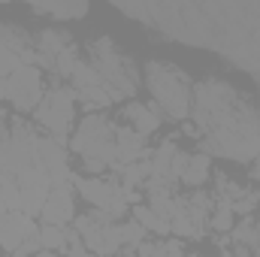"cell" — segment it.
Returning <instances> with one entry per match:
<instances>
[{"label":"cell","mask_w":260,"mask_h":257,"mask_svg":"<svg viewBox=\"0 0 260 257\" xmlns=\"http://www.w3.org/2000/svg\"><path fill=\"white\" fill-rule=\"evenodd\" d=\"M145 82H148V91L154 94L160 112H167L176 121L188 118L194 94H191V79L182 67L167 64V61H148L145 64Z\"/></svg>","instance_id":"1"},{"label":"cell","mask_w":260,"mask_h":257,"mask_svg":"<svg viewBox=\"0 0 260 257\" xmlns=\"http://www.w3.org/2000/svg\"><path fill=\"white\" fill-rule=\"evenodd\" d=\"M115 130L103 115H85L70 139V148L85 157V164H100L112 167L118 164V148H115Z\"/></svg>","instance_id":"2"},{"label":"cell","mask_w":260,"mask_h":257,"mask_svg":"<svg viewBox=\"0 0 260 257\" xmlns=\"http://www.w3.org/2000/svg\"><path fill=\"white\" fill-rule=\"evenodd\" d=\"M91 58H94L97 73L103 76V82L112 88L115 100L136 94V64L115 49V43L109 37L91 40Z\"/></svg>","instance_id":"3"},{"label":"cell","mask_w":260,"mask_h":257,"mask_svg":"<svg viewBox=\"0 0 260 257\" xmlns=\"http://www.w3.org/2000/svg\"><path fill=\"white\" fill-rule=\"evenodd\" d=\"M73 91L70 88H61L55 82V88L43 97V103L37 106V121L49 130L58 142H64L70 127H73Z\"/></svg>","instance_id":"4"},{"label":"cell","mask_w":260,"mask_h":257,"mask_svg":"<svg viewBox=\"0 0 260 257\" xmlns=\"http://www.w3.org/2000/svg\"><path fill=\"white\" fill-rule=\"evenodd\" d=\"M43 73L34 64H21L9 73V103L18 112H34L43 103Z\"/></svg>","instance_id":"5"},{"label":"cell","mask_w":260,"mask_h":257,"mask_svg":"<svg viewBox=\"0 0 260 257\" xmlns=\"http://www.w3.org/2000/svg\"><path fill=\"white\" fill-rule=\"evenodd\" d=\"M40 215H43V221L49 227H67L76 218V212H73V188L70 185H52L49 200H46Z\"/></svg>","instance_id":"6"},{"label":"cell","mask_w":260,"mask_h":257,"mask_svg":"<svg viewBox=\"0 0 260 257\" xmlns=\"http://www.w3.org/2000/svg\"><path fill=\"white\" fill-rule=\"evenodd\" d=\"M37 230H40V227L34 224L30 215H24V212H6V215L0 218V245H3L6 251H18L21 242H24L30 233H37Z\"/></svg>","instance_id":"7"},{"label":"cell","mask_w":260,"mask_h":257,"mask_svg":"<svg viewBox=\"0 0 260 257\" xmlns=\"http://www.w3.org/2000/svg\"><path fill=\"white\" fill-rule=\"evenodd\" d=\"M115 148H118V164H136V160H145L148 157L145 136H139L133 127L115 130Z\"/></svg>","instance_id":"8"},{"label":"cell","mask_w":260,"mask_h":257,"mask_svg":"<svg viewBox=\"0 0 260 257\" xmlns=\"http://www.w3.org/2000/svg\"><path fill=\"white\" fill-rule=\"evenodd\" d=\"M124 118L139 136H148V133H154L160 127V112L154 106H145V103H136V100H130L124 106Z\"/></svg>","instance_id":"9"},{"label":"cell","mask_w":260,"mask_h":257,"mask_svg":"<svg viewBox=\"0 0 260 257\" xmlns=\"http://www.w3.org/2000/svg\"><path fill=\"white\" fill-rule=\"evenodd\" d=\"M73 46V40L67 37L64 30H55V27H46L40 37H37V49H40V55L43 58H49V61H55L61 52H67Z\"/></svg>","instance_id":"10"},{"label":"cell","mask_w":260,"mask_h":257,"mask_svg":"<svg viewBox=\"0 0 260 257\" xmlns=\"http://www.w3.org/2000/svg\"><path fill=\"white\" fill-rule=\"evenodd\" d=\"M209 170H212V160H209V154H191V160H188V170L182 173V182L185 185H203L206 179H209Z\"/></svg>","instance_id":"11"},{"label":"cell","mask_w":260,"mask_h":257,"mask_svg":"<svg viewBox=\"0 0 260 257\" xmlns=\"http://www.w3.org/2000/svg\"><path fill=\"white\" fill-rule=\"evenodd\" d=\"M133 221H136V224H142L145 230L160 233V236H167V233H170V221H167V218H157L148 206H136V209H133Z\"/></svg>","instance_id":"12"},{"label":"cell","mask_w":260,"mask_h":257,"mask_svg":"<svg viewBox=\"0 0 260 257\" xmlns=\"http://www.w3.org/2000/svg\"><path fill=\"white\" fill-rule=\"evenodd\" d=\"M40 242H43V248L46 251H67V227H43L40 230Z\"/></svg>","instance_id":"13"},{"label":"cell","mask_w":260,"mask_h":257,"mask_svg":"<svg viewBox=\"0 0 260 257\" xmlns=\"http://www.w3.org/2000/svg\"><path fill=\"white\" fill-rule=\"evenodd\" d=\"M34 12L52 15V18H82L88 12V3H76V6H64V3H58V6H34Z\"/></svg>","instance_id":"14"},{"label":"cell","mask_w":260,"mask_h":257,"mask_svg":"<svg viewBox=\"0 0 260 257\" xmlns=\"http://www.w3.org/2000/svg\"><path fill=\"white\" fill-rule=\"evenodd\" d=\"M121 242H127L130 248H139L145 242V227L130 218L127 224H121Z\"/></svg>","instance_id":"15"},{"label":"cell","mask_w":260,"mask_h":257,"mask_svg":"<svg viewBox=\"0 0 260 257\" xmlns=\"http://www.w3.org/2000/svg\"><path fill=\"white\" fill-rule=\"evenodd\" d=\"M212 227H215V230H221V233L233 227V206H230V203H221V209H218V212H215V218H212Z\"/></svg>","instance_id":"16"},{"label":"cell","mask_w":260,"mask_h":257,"mask_svg":"<svg viewBox=\"0 0 260 257\" xmlns=\"http://www.w3.org/2000/svg\"><path fill=\"white\" fill-rule=\"evenodd\" d=\"M67 254H70V257H94L91 251H88V248H85V245H82V242H79V239L67 245Z\"/></svg>","instance_id":"17"},{"label":"cell","mask_w":260,"mask_h":257,"mask_svg":"<svg viewBox=\"0 0 260 257\" xmlns=\"http://www.w3.org/2000/svg\"><path fill=\"white\" fill-rule=\"evenodd\" d=\"M34 257H58V254H55V251H46V248H43L40 254H34Z\"/></svg>","instance_id":"18"},{"label":"cell","mask_w":260,"mask_h":257,"mask_svg":"<svg viewBox=\"0 0 260 257\" xmlns=\"http://www.w3.org/2000/svg\"><path fill=\"white\" fill-rule=\"evenodd\" d=\"M251 176H254V179H260V160L254 164V170H251Z\"/></svg>","instance_id":"19"},{"label":"cell","mask_w":260,"mask_h":257,"mask_svg":"<svg viewBox=\"0 0 260 257\" xmlns=\"http://www.w3.org/2000/svg\"><path fill=\"white\" fill-rule=\"evenodd\" d=\"M0 124H3V106H0Z\"/></svg>","instance_id":"20"},{"label":"cell","mask_w":260,"mask_h":257,"mask_svg":"<svg viewBox=\"0 0 260 257\" xmlns=\"http://www.w3.org/2000/svg\"><path fill=\"white\" fill-rule=\"evenodd\" d=\"M221 257H233V254H221Z\"/></svg>","instance_id":"21"},{"label":"cell","mask_w":260,"mask_h":257,"mask_svg":"<svg viewBox=\"0 0 260 257\" xmlns=\"http://www.w3.org/2000/svg\"><path fill=\"white\" fill-rule=\"evenodd\" d=\"M194 257H197V254H194Z\"/></svg>","instance_id":"22"}]
</instances>
